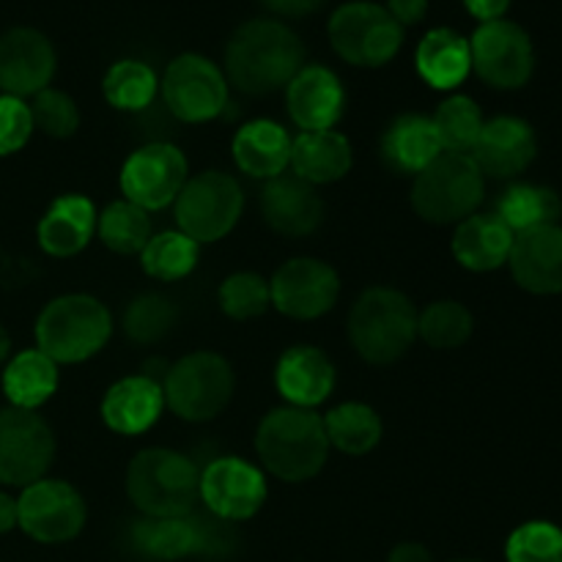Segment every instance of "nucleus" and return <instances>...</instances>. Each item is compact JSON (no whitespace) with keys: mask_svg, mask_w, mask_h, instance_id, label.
Wrapping results in <instances>:
<instances>
[{"mask_svg":"<svg viewBox=\"0 0 562 562\" xmlns=\"http://www.w3.org/2000/svg\"><path fill=\"white\" fill-rule=\"evenodd\" d=\"M305 44L280 20H250L225 47V80L247 97H267L294 80Z\"/></svg>","mask_w":562,"mask_h":562,"instance_id":"nucleus-1","label":"nucleus"},{"mask_svg":"<svg viewBox=\"0 0 562 562\" xmlns=\"http://www.w3.org/2000/svg\"><path fill=\"white\" fill-rule=\"evenodd\" d=\"M256 453L280 481H313L324 470L329 456L324 417L300 406H278L258 423Z\"/></svg>","mask_w":562,"mask_h":562,"instance_id":"nucleus-2","label":"nucleus"},{"mask_svg":"<svg viewBox=\"0 0 562 562\" xmlns=\"http://www.w3.org/2000/svg\"><path fill=\"white\" fill-rule=\"evenodd\" d=\"M126 494L148 519L187 516L201 499V470L179 450L146 448L126 467Z\"/></svg>","mask_w":562,"mask_h":562,"instance_id":"nucleus-3","label":"nucleus"},{"mask_svg":"<svg viewBox=\"0 0 562 562\" xmlns=\"http://www.w3.org/2000/svg\"><path fill=\"white\" fill-rule=\"evenodd\" d=\"M349 340L366 362L390 366L417 340V307L404 291L373 285L351 305Z\"/></svg>","mask_w":562,"mask_h":562,"instance_id":"nucleus-4","label":"nucleus"},{"mask_svg":"<svg viewBox=\"0 0 562 562\" xmlns=\"http://www.w3.org/2000/svg\"><path fill=\"white\" fill-rule=\"evenodd\" d=\"M113 335V316L91 294L55 296L36 318L38 351L55 366L91 360Z\"/></svg>","mask_w":562,"mask_h":562,"instance_id":"nucleus-5","label":"nucleus"},{"mask_svg":"<svg viewBox=\"0 0 562 562\" xmlns=\"http://www.w3.org/2000/svg\"><path fill=\"white\" fill-rule=\"evenodd\" d=\"M486 195V176L470 154L442 151L412 181V209L434 225H459Z\"/></svg>","mask_w":562,"mask_h":562,"instance_id":"nucleus-6","label":"nucleus"},{"mask_svg":"<svg viewBox=\"0 0 562 562\" xmlns=\"http://www.w3.org/2000/svg\"><path fill=\"white\" fill-rule=\"evenodd\" d=\"M234 368L217 351H192L173 362L165 376V406L187 423H206L223 415L234 398Z\"/></svg>","mask_w":562,"mask_h":562,"instance_id":"nucleus-7","label":"nucleus"},{"mask_svg":"<svg viewBox=\"0 0 562 562\" xmlns=\"http://www.w3.org/2000/svg\"><path fill=\"white\" fill-rule=\"evenodd\" d=\"M245 212V192L231 173L203 170L187 179L173 201L176 223L181 234L198 245L225 239Z\"/></svg>","mask_w":562,"mask_h":562,"instance_id":"nucleus-8","label":"nucleus"},{"mask_svg":"<svg viewBox=\"0 0 562 562\" xmlns=\"http://www.w3.org/2000/svg\"><path fill=\"white\" fill-rule=\"evenodd\" d=\"M329 44L351 66L379 69L398 55L404 27L390 16L384 5L346 3L329 16Z\"/></svg>","mask_w":562,"mask_h":562,"instance_id":"nucleus-9","label":"nucleus"},{"mask_svg":"<svg viewBox=\"0 0 562 562\" xmlns=\"http://www.w3.org/2000/svg\"><path fill=\"white\" fill-rule=\"evenodd\" d=\"M159 91L170 113L184 124H206L228 108V80L214 60L198 53L170 60Z\"/></svg>","mask_w":562,"mask_h":562,"instance_id":"nucleus-10","label":"nucleus"},{"mask_svg":"<svg viewBox=\"0 0 562 562\" xmlns=\"http://www.w3.org/2000/svg\"><path fill=\"white\" fill-rule=\"evenodd\" d=\"M470 53L472 71L499 91L525 88L536 71V47L530 33L510 20L481 22L470 38Z\"/></svg>","mask_w":562,"mask_h":562,"instance_id":"nucleus-11","label":"nucleus"},{"mask_svg":"<svg viewBox=\"0 0 562 562\" xmlns=\"http://www.w3.org/2000/svg\"><path fill=\"white\" fill-rule=\"evenodd\" d=\"M55 459L53 428L31 409H0V483L31 486L42 481Z\"/></svg>","mask_w":562,"mask_h":562,"instance_id":"nucleus-12","label":"nucleus"},{"mask_svg":"<svg viewBox=\"0 0 562 562\" xmlns=\"http://www.w3.org/2000/svg\"><path fill=\"white\" fill-rule=\"evenodd\" d=\"M88 519L82 494L66 481H42L22 488L16 499V525L38 543L75 541Z\"/></svg>","mask_w":562,"mask_h":562,"instance_id":"nucleus-13","label":"nucleus"},{"mask_svg":"<svg viewBox=\"0 0 562 562\" xmlns=\"http://www.w3.org/2000/svg\"><path fill=\"white\" fill-rule=\"evenodd\" d=\"M190 179L187 157L173 143H148L132 151L121 168V192L130 203L159 212L179 198Z\"/></svg>","mask_w":562,"mask_h":562,"instance_id":"nucleus-14","label":"nucleus"},{"mask_svg":"<svg viewBox=\"0 0 562 562\" xmlns=\"http://www.w3.org/2000/svg\"><path fill=\"white\" fill-rule=\"evenodd\" d=\"M231 521L217 516L187 514L176 519H148L143 516L132 527V543L137 552L148 554L154 560H179L187 554H214L228 543Z\"/></svg>","mask_w":562,"mask_h":562,"instance_id":"nucleus-15","label":"nucleus"},{"mask_svg":"<svg viewBox=\"0 0 562 562\" xmlns=\"http://www.w3.org/2000/svg\"><path fill=\"white\" fill-rule=\"evenodd\" d=\"M272 305L296 322H313L335 307L340 296V278L327 261L291 258L269 280Z\"/></svg>","mask_w":562,"mask_h":562,"instance_id":"nucleus-16","label":"nucleus"},{"mask_svg":"<svg viewBox=\"0 0 562 562\" xmlns=\"http://www.w3.org/2000/svg\"><path fill=\"white\" fill-rule=\"evenodd\" d=\"M267 477L239 456L214 459L201 472V499L209 514L223 521H247L267 503Z\"/></svg>","mask_w":562,"mask_h":562,"instance_id":"nucleus-17","label":"nucleus"},{"mask_svg":"<svg viewBox=\"0 0 562 562\" xmlns=\"http://www.w3.org/2000/svg\"><path fill=\"white\" fill-rule=\"evenodd\" d=\"M55 75V49L36 27H11L0 36V91L5 97H36Z\"/></svg>","mask_w":562,"mask_h":562,"instance_id":"nucleus-18","label":"nucleus"},{"mask_svg":"<svg viewBox=\"0 0 562 562\" xmlns=\"http://www.w3.org/2000/svg\"><path fill=\"white\" fill-rule=\"evenodd\" d=\"M538 154L536 130L519 115H497L483 121L475 148L470 157L481 168L483 176L492 179H516L532 165Z\"/></svg>","mask_w":562,"mask_h":562,"instance_id":"nucleus-19","label":"nucleus"},{"mask_svg":"<svg viewBox=\"0 0 562 562\" xmlns=\"http://www.w3.org/2000/svg\"><path fill=\"white\" fill-rule=\"evenodd\" d=\"M285 108L302 132L335 130L346 113L344 82L322 64L302 66L285 86Z\"/></svg>","mask_w":562,"mask_h":562,"instance_id":"nucleus-20","label":"nucleus"},{"mask_svg":"<svg viewBox=\"0 0 562 562\" xmlns=\"http://www.w3.org/2000/svg\"><path fill=\"white\" fill-rule=\"evenodd\" d=\"M261 214L269 228L289 239L316 234L324 223V201L316 187L294 173H280L263 184Z\"/></svg>","mask_w":562,"mask_h":562,"instance_id":"nucleus-21","label":"nucleus"},{"mask_svg":"<svg viewBox=\"0 0 562 562\" xmlns=\"http://www.w3.org/2000/svg\"><path fill=\"white\" fill-rule=\"evenodd\" d=\"M510 274L530 294L562 291V225H541L516 234L510 247Z\"/></svg>","mask_w":562,"mask_h":562,"instance_id":"nucleus-22","label":"nucleus"},{"mask_svg":"<svg viewBox=\"0 0 562 562\" xmlns=\"http://www.w3.org/2000/svg\"><path fill=\"white\" fill-rule=\"evenodd\" d=\"M338 373L333 360L316 346H291L280 355L274 368L278 393L289 401V406L316 409L318 404L333 395Z\"/></svg>","mask_w":562,"mask_h":562,"instance_id":"nucleus-23","label":"nucleus"},{"mask_svg":"<svg viewBox=\"0 0 562 562\" xmlns=\"http://www.w3.org/2000/svg\"><path fill=\"white\" fill-rule=\"evenodd\" d=\"M165 409L162 384L154 376L119 379L102 398V420L121 437H137L159 420Z\"/></svg>","mask_w":562,"mask_h":562,"instance_id":"nucleus-24","label":"nucleus"},{"mask_svg":"<svg viewBox=\"0 0 562 562\" xmlns=\"http://www.w3.org/2000/svg\"><path fill=\"white\" fill-rule=\"evenodd\" d=\"M97 206L86 195H60L38 223V245L53 258H71L97 236Z\"/></svg>","mask_w":562,"mask_h":562,"instance_id":"nucleus-25","label":"nucleus"},{"mask_svg":"<svg viewBox=\"0 0 562 562\" xmlns=\"http://www.w3.org/2000/svg\"><path fill=\"white\" fill-rule=\"evenodd\" d=\"M442 154L434 121L420 113H404L387 124L379 140V157L393 173L417 176Z\"/></svg>","mask_w":562,"mask_h":562,"instance_id":"nucleus-26","label":"nucleus"},{"mask_svg":"<svg viewBox=\"0 0 562 562\" xmlns=\"http://www.w3.org/2000/svg\"><path fill=\"white\" fill-rule=\"evenodd\" d=\"M351 143L338 130L300 132L291 137L289 168L307 184H333L351 170Z\"/></svg>","mask_w":562,"mask_h":562,"instance_id":"nucleus-27","label":"nucleus"},{"mask_svg":"<svg viewBox=\"0 0 562 562\" xmlns=\"http://www.w3.org/2000/svg\"><path fill=\"white\" fill-rule=\"evenodd\" d=\"M234 162L252 179H274L291 162V135L283 124L269 119L247 121L234 135Z\"/></svg>","mask_w":562,"mask_h":562,"instance_id":"nucleus-28","label":"nucleus"},{"mask_svg":"<svg viewBox=\"0 0 562 562\" xmlns=\"http://www.w3.org/2000/svg\"><path fill=\"white\" fill-rule=\"evenodd\" d=\"M516 234L497 214H472L456 225L453 256L470 272H494L508 263Z\"/></svg>","mask_w":562,"mask_h":562,"instance_id":"nucleus-29","label":"nucleus"},{"mask_svg":"<svg viewBox=\"0 0 562 562\" xmlns=\"http://www.w3.org/2000/svg\"><path fill=\"white\" fill-rule=\"evenodd\" d=\"M417 75L437 91H453L470 77L472 53L470 38L456 33L453 27H434L417 44Z\"/></svg>","mask_w":562,"mask_h":562,"instance_id":"nucleus-30","label":"nucleus"},{"mask_svg":"<svg viewBox=\"0 0 562 562\" xmlns=\"http://www.w3.org/2000/svg\"><path fill=\"white\" fill-rule=\"evenodd\" d=\"M58 390V366L44 351L27 349L11 357L3 371V393L16 409L36 412Z\"/></svg>","mask_w":562,"mask_h":562,"instance_id":"nucleus-31","label":"nucleus"},{"mask_svg":"<svg viewBox=\"0 0 562 562\" xmlns=\"http://www.w3.org/2000/svg\"><path fill=\"white\" fill-rule=\"evenodd\" d=\"M497 214L514 234L541 228V225H558L562 214V201L552 187L543 184H510L499 195Z\"/></svg>","mask_w":562,"mask_h":562,"instance_id":"nucleus-32","label":"nucleus"},{"mask_svg":"<svg viewBox=\"0 0 562 562\" xmlns=\"http://www.w3.org/2000/svg\"><path fill=\"white\" fill-rule=\"evenodd\" d=\"M324 431H327L329 448L340 450L346 456H366L382 442V420L376 409L360 401H349L324 417Z\"/></svg>","mask_w":562,"mask_h":562,"instance_id":"nucleus-33","label":"nucleus"},{"mask_svg":"<svg viewBox=\"0 0 562 562\" xmlns=\"http://www.w3.org/2000/svg\"><path fill=\"white\" fill-rule=\"evenodd\" d=\"M198 256H201L198 241H192L181 231H162V234L151 236L140 250V267L148 278L176 283L198 267Z\"/></svg>","mask_w":562,"mask_h":562,"instance_id":"nucleus-34","label":"nucleus"},{"mask_svg":"<svg viewBox=\"0 0 562 562\" xmlns=\"http://www.w3.org/2000/svg\"><path fill=\"white\" fill-rule=\"evenodd\" d=\"M97 236L108 250L119 256H140V250L151 239V220L146 209L124 198L104 206V212L97 217Z\"/></svg>","mask_w":562,"mask_h":562,"instance_id":"nucleus-35","label":"nucleus"},{"mask_svg":"<svg viewBox=\"0 0 562 562\" xmlns=\"http://www.w3.org/2000/svg\"><path fill=\"white\" fill-rule=\"evenodd\" d=\"M104 99L113 104L115 110H124V113H140L148 104L154 102L159 91V80L154 75V69L143 60L126 58L119 60L108 69L102 80Z\"/></svg>","mask_w":562,"mask_h":562,"instance_id":"nucleus-36","label":"nucleus"},{"mask_svg":"<svg viewBox=\"0 0 562 562\" xmlns=\"http://www.w3.org/2000/svg\"><path fill=\"white\" fill-rule=\"evenodd\" d=\"M431 121L439 143H442V151L470 154L483 130L481 104L464 93H453V97L445 99L437 113L431 115Z\"/></svg>","mask_w":562,"mask_h":562,"instance_id":"nucleus-37","label":"nucleus"},{"mask_svg":"<svg viewBox=\"0 0 562 562\" xmlns=\"http://www.w3.org/2000/svg\"><path fill=\"white\" fill-rule=\"evenodd\" d=\"M475 318L461 302L439 300L417 313V338L426 340L431 349H459L472 338Z\"/></svg>","mask_w":562,"mask_h":562,"instance_id":"nucleus-38","label":"nucleus"},{"mask_svg":"<svg viewBox=\"0 0 562 562\" xmlns=\"http://www.w3.org/2000/svg\"><path fill=\"white\" fill-rule=\"evenodd\" d=\"M126 338L140 346L159 344L176 324V305L162 294H140L124 311Z\"/></svg>","mask_w":562,"mask_h":562,"instance_id":"nucleus-39","label":"nucleus"},{"mask_svg":"<svg viewBox=\"0 0 562 562\" xmlns=\"http://www.w3.org/2000/svg\"><path fill=\"white\" fill-rule=\"evenodd\" d=\"M220 307L234 322H250L267 313L272 305V294H269V280H263L256 272H234L223 280L217 291Z\"/></svg>","mask_w":562,"mask_h":562,"instance_id":"nucleus-40","label":"nucleus"},{"mask_svg":"<svg viewBox=\"0 0 562 562\" xmlns=\"http://www.w3.org/2000/svg\"><path fill=\"white\" fill-rule=\"evenodd\" d=\"M508 562H562V530L552 521H525L505 543Z\"/></svg>","mask_w":562,"mask_h":562,"instance_id":"nucleus-41","label":"nucleus"},{"mask_svg":"<svg viewBox=\"0 0 562 562\" xmlns=\"http://www.w3.org/2000/svg\"><path fill=\"white\" fill-rule=\"evenodd\" d=\"M33 115V126L44 132L49 137H71L80 126V110H77V102L69 97V93L58 91V88H44L33 97V102L27 104Z\"/></svg>","mask_w":562,"mask_h":562,"instance_id":"nucleus-42","label":"nucleus"},{"mask_svg":"<svg viewBox=\"0 0 562 562\" xmlns=\"http://www.w3.org/2000/svg\"><path fill=\"white\" fill-rule=\"evenodd\" d=\"M33 115L22 99L0 93V157L16 154L33 135Z\"/></svg>","mask_w":562,"mask_h":562,"instance_id":"nucleus-43","label":"nucleus"},{"mask_svg":"<svg viewBox=\"0 0 562 562\" xmlns=\"http://www.w3.org/2000/svg\"><path fill=\"white\" fill-rule=\"evenodd\" d=\"M390 16L398 22L401 27L417 25V22L426 20L428 14V0H390L387 3Z\"/></svg>","mask_w":562,"mask_h":562,"instance_id":"nucleus-44","label":"nucleus"},{"mask_svg":"<svg viewBox=\"0 0 562 562\" xmlns=\"http://www.w3.org/2000/svg\"><path fill=\"white\" fill-rule=\"evenodd\" d=\"M272 14L280 16H307L324 5V0H261Z\"/></svg>","mask_w":562,"mask_h":562,"instance_id":"nucleus-45","label":"nucleus"},{"mask_svg":"<svg viewBox=\"0 0 562 562\" xmlns=\"http://www.w3.org/2000/svg\"><path fill=\"white\" fill-rule=\"evenodd\" d=\"M467 11L481 22L505 20V11L510 9V0H464Z\"/></svg>","mask_w":562,"mask_h":562,"instance_id":"nucleus-46","label":"nucleus"},{"mask_svg":"<svg viewBox=\"0 0 562 562\" xmlns=\"http://www.w3.org/2000/svg\"><path fill=\"white\" fill-rule=\"evenodd\" d=\"M387 562H434V554L423 543H398Z\"/></svg>","mask_w":562,"mask_h":562,"instance_id":"nucleus-47","label":"nucleus"},{"mask_svg":"<svg viewBox=\"0 0 562 562\" xmlns=\"http://www.w3.org/2000/svg\"><path fill=\"white\" fill-rule=\"evenodd\" d=\"M16 527V499L0 492V536Z\"/></svg>","mask_w":562,"mask_h":562,"instance_id":"nucleus-48","label":"nucleus"},{"mask_svg":"<svg viewBox=\"0 0 562 562\" xmlns=\"http://www.w3.org/2000/svg\"><path fill=\"white\" fill-rule=\"evenodd\" d=\"M9 351H11V340H9V333H5V329L0 327V362H3L5 357H9Z\"/></svg>","mask_w":562,"mask_h":562,"instance_id":"nucleus-49","label":"nucleus"},{"mask_svg":"<svg viewBox=\"0 0 562 562\" xmlns=\"http://www.w3.org/2000/svg\"><path fill=\"white\" fill-rule=\"evenodd\" d=\"M453 562H481V560H453Z\"/></svg>","mask_w":562,"mask_h":562,"instance_id":"nucleus-50","label":"nucleus"}]
</instances>
